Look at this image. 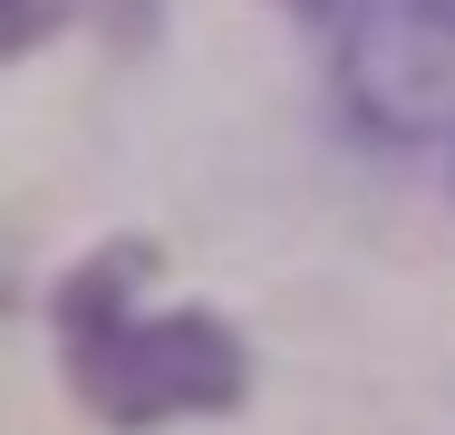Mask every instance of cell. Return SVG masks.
Listing matches in <instances>:
<instances>
[{"mask_svg": "<svg viewBox=\"0 0 455 435\" xmlns=\"http://www.w3.org/2000/svg\"><path fill=\"white\" fill-rule=\"evenodd\" d=\"M146 242H107L88 271L59 290V348L68 377L107 426H165V416H213L243 397V339L213 310H136Z\"/></svg>", "mask_w": 455, "mask_h": 435, "instance_id": "1", "label": "cell"}, {"mask_svg": "<svg viewBox=\"0 0 455 435\" xmlns=\"http://www.w3.org/2000/svg\"><path fill=\"white\" fill-rule=\"evenodd\" d=\"M339 97L368 136H397V146L455 126V0H349Z\"/></svg>", "mask_w": 455, "mask_h": 435, "instance_id": "2", "label": "cell"}, {"mask_svg": "<svg viewBox=\"0 0 455 435\" xmlns=\"http://www.w3.org/2000/svg\"><path fill=\"white\" fill-rule=\"evenodd\" d=\"M59 20H116V29H136L146 0H10V49H39Z\"/></svg>", "mask_w": 455, "mask_h": 435, "instance_id": "3", "label": "cell"}]
</instances>
